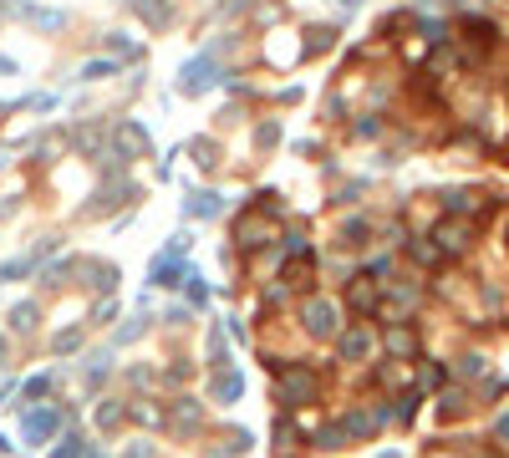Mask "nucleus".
<instances>
[{"instance_id":"11","label":"nucleus","mask_w":509,"mask_h":458,"mask_svg":"<svg viewBox=\"0 0 509 458\" xmlns=\"http://www.w3.org/2000/svg\"><path fill=\"white\" fill-rule=\"evenodd\" d=\"M408 255L418 260V265H443V250L433 245V239H413V245H408Z\"/></svg>"},{"instance_id":"3","label":"nucleus","mask_w":509,"mask_h":458,"mask_svg":"<svg viewBox=\"0 0 509 458\" xmlns=\"http://www.w3.org/2000/svg\"><path fill=\"white\" fill-rule=\"evenodd\" d=\"M281 377V402L285 407H301V402H316V372H306V367H285Z\"/></svg>"},{"instance_id":"16","label":"nucleus","mask_w":509,"mask_h":458,"mask_svg":"<svg viewBox=\"0 0 509 458\" xmlns=\"http://www.w3.org/2000/svg\"><path fill=\"white\" fill-rule=\"evenodd\" d=\"M31 321H36V305H20V311H15V326H20V331H26Z\"/></svg>"},{"instance_id":"18","label":"nucleus","mask_w":509,"mask_h":458,"mask_svg":"<svg viewBox=\"0 0 509 458\" xmlns=\"http://www.w3.org/2000/svg\"><path fill=\"white\" fill-rule=\"evenodd\" d=\"M56 458H82V443H77V438H72V448H61V453H56Z\"/></svg>"},{"instance_id":"12","label":"nucleus","mask_w":509,"mask_h":458,"mask_svg":"<svg viewBox=\"0 0 509 458\" xmlns=\"http://www.w3.org/2000/svg\"><path fill=\"white\" fill-rule=\"evenodd\" d=\"M367 234H372L367 220H352V224H342V245H347V250H352V245H367Z\"/></svg>"},{"instance_id":"7","label":"nucleus","mask_w":509,"mask_h":458,"mask_svg":"<svg viewBox=\"0 0 509 458\" xmlns=\"http://www.w3.org/2000/svg\"><path fill=\"white\" fill-rule=\"evenodd\" d=\"M387 352H392V357H402V362L418 357V336L408 331V326H392V331H387Z\"/></svg>"},{"instance_id":"13","label":"nucleus","mask_w":509,"mask_h":458,"mask_svg":"<svg viewBox=\"0 0 509 458\" xmlns=\"http://www.w3.org/2000/svg\"><path fill=\"white\" fill-rule=\"evenodd\" d=\"M214 397H240V377L219 372V377H214Z\"/></svg>"},{"instance_id":"8","label":"nucleus","mask_w":509,"mask_h":458,"mask_svg":"<svg viewBox=\"0 0 509 458\" xmlns=\"http://www.w3.org/2000/svg\"><path fill=\"white\" fill-rule=\"evenodd\" d=\"M311 275H316V255H295L290 260V265H285V280H290V286H311Z\"/></svg>"},{"instance_id":"14","label":"nucleus","mask_w":509,"mask_h":458,"mask_svg":"<svg viewBox=\"0 0 509 458\" xmlns=\"http://www.w3.org/2000/svg\"><path fill=\"white\" fill-rule=\"evenodd\" d=\"M158 286H174V275H179V265H174V255H168V260H158Z\"/></svg>"},{"instance_id":"6","label":"nucleus","mask_w":509,"mask_h":458,"mask_svg":"<svg viewBox=\"0 0 509 458\" xmlns=\"http://www.w3.org/2000/svg\"><path fill=\"white\" fill-rule=\"evenodd\" d=\"M372 331H367V326H356V331H347L342 336V362H362V357H372Z\"/></svg>"},{"instance_id":"17","label":"nucleus","mask_w":509,"mask_h":458,"mask_svg":"<svg viewBox=\"0 0 509 458\" xmlns=\"http://www.w3.org/2000/svg\"><path fill=\"white\" fill-rule=\"evenodd\" d=\"M494 438H499V443H509V412H504V418L494 423Z\"/></svg>"},{"instance_id":"5","label":"nucleus","mask_w":509,"mask_h":458,"mask_svg":"<svg viewBox=\"0 0 509 458\" xmlns=\"http://www.w3.org/2000/svg\"><path fill=\"white\" fill-rule=\"evenodd\" d=\"M458 31H463V41H469L474 56H489L499 46V26H494V20H484V15H463Z\"/></svg>"},{"instance_id":"4","label":"nucleus","mask_w":509,"mask_h":458,"mask_svg":"<svg viewBox=\"0 0 509 458\" xmlns=\"http://www.w3.org/2000/svg\"><path fill=\"white\" fill-rule=\"evenodd\" d=\"M433 245L443 255H463L474 245V220H443V224H433Z\"/></svg>"},{"instance_id":"10","label":"nucleus","mask_w":509,"mask_h":458,"mask_svg":"<svg viewBox=\"0 0 509 458\" xmlns=\"http://www.w3.org/2000/svg\"><path fill=\"white\" fill-rule=\"evenodd\" d=\"M56 433V412H31L26 418V438H51Z\"/></svg>"},{"instance_id":"2","label":"nucleus","mask_w":509,"mask_h":458,"mask_svg":"<svg viewBox=\"0 0 509 458\" xmlns=\"http://www.w3.org/2000/svg\"><path fill=\"white\" fill-rule=\"evenodd\" d=\"M301 331L306 336H316V341H326V336H336V305L331 300H301Z\"/></svg>"},{"instance_id":"9","label":"nucleus","mask_w":509,"mask_h":458,"mask_svg":"<svg viewBox=\"0 0 509 458\" xmlns=\"http://www.w3.org/2000/svg\"><path fill=\"white\" fill-rule=\"evenodd\" d=\"M352 305H356L362 316L377 311V286H372V275H367V280H352Z\"/></svg>"},{"instance_id":"15","label":"nucleus","mask_w":509,"mask_h":458,"mask_svg":"<svg viewBox=\"0 0 509 458\" xmlns=\"http://www.w3.org/2000/svg\"><path fill=\"white\" fill-rule=\"evenodd\" d=\"M194 153H199V163H204V168L214 163V143H209V138H199V143H194Z\"/></svg>"},{"instance_id":"1","label":"nucleus","mask_w":509,"mask_h":458,"mask_svg":"<svg viewBox=\"0 0 509 458\" xmlns=\"http://www.w3.org/2000/svg\"><path fill=\"white\" fill-rule=\"evenodd\" d=\"M270 204H254L250 214H240V224H235V239H240V250H260L265 239L275 234V220H270Z\"/></svg>"}]
</instances>
